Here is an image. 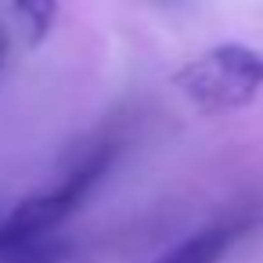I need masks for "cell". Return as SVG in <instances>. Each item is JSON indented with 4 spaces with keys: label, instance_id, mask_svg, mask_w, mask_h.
Wrapping results in <instances>:
<instances>
[{
    "label": "cell",
    "instance_id": "3957f363",
    "mask_svg": "<svg viewBox=\"0 0 263 263\" xmlns=\"http://www.w3.org/2000/svg\"><path fill=\"white\" fill-rule=\"evenodd\" d=\"M245 220H220V223H209L202 231H195L191 238L177 241L173 249H166L159 259L152 263H220L223 252L238 241V234H245Z\"/></svg>",
    "mask_w": 263,
    "mask_h": 263
},
{
    "label": "cell",
    "instance_id": "7a4b0ae2",
    "mask_svg": "<svg viewBox=\"0 0 263 263\" xmlns=\"http://www.w3.org/2000/svg\"><path fill=\"white\" fill-rule=\"evenodd\" d=\"M116 159V144L112 141H101L94 144L69 173L62 184H54L51 191L44 195H29L22 198L4 220H0V241H11V238H33V234H54V227L62 220H69L83 198L94 191V184L108 173Z\"/></svg>",
    "mask_w": 263,
    "mask_h": 263
},
{
    "label": "cell",
    "instance_id": "5b68a950",
    "mask_svg": "<svg viewBox=\"0 0 263 263\" xmlns=\"http://www.w3.org/2000/svg\"><path fill=\"white\" fill-rule=\"evenodd\" d=\"M15 15L26 22V40L29 44H40L44 36H47V29H51V22H54V15H58V8L54 4H18L15 8Z\"/></svg>",
    "mask_w": 263,
    "mask_h": 263
},
{
    "label": "cell",
    "instance_id": "277c9868",
    "mask_svg": "<svg viewBox=\"0 0 263 263\" xmlns=\"http://www.w3.org/2000/svg\"><path fill=\"white\" fill-rule=\"evenodd\" d=\"M72 245L58 234H33L0 241V263H65Z\"/></svg>",
    "mask_w": 263,
    "mask_h": 263
},
{
    "label": "cell",
    "instance_id": "6da1fadb",
    "mask_svg": "<svg viewBox=\"0 0 263 263\" xmlns=\"http://www.w3.org/2000/svg\"><path fill=\"white\" fill-rule=\"evenodd\" d=\"M180 90L209 112L245 108L263 90V51L245 44H223L187 62L177 72Z\"/></svg>",
    "mask_w": 263,
    "mask_h": 263
}]
</instances>
